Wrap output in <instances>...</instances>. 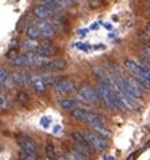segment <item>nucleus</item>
Returning <instances> with one entry per match:
<instances>
[{
	"instance_id": "1",
	"label": "nucleus",
	"mask_w": 150,
	"mask_h": 160,
	"mask_svg": "<svg viewBox=\"0 0 150 160\" xmlns=\"http://www.w3.org/2000/svg\"><path fill=\"white\" fill-rule=\"evenodd\" d=\"M72 117L76 121L85 122L88 125H97V124H103V117L97 113L89 111L85 109H75L72 110Z\"/></svg>"
},
{
	"instance_id": "2",
	"label": "nucleus",
	"mask_w": 150,
	"mask_h": 160,
	"mask_svg": "<svg viewBox=\"0 0 150 160\" xmlns=\"http://www.w3.org/2000/svg\"><path fill=\"white\" fill-rule=\"evenodd\" d=\"M71 138L73 141V144H75L76 149L80 153H83L84 156H87L88 159L92 156V147L88 143L85 134H83V133H80V132H75V133H72Z\"/></svg>"
},
{
	"instance_id": "3",
	"label": "nucleus",
	"mask_w": 150,
	"mask_h": 160,
	"mask_svg": "<svg viewBox=\"0 0 150 160\" xmlns=\"http://www.w3.org/2000/svg\"><path fill=\"white\" fill-rule=\"evenodd\" d=\"M97 92H99V96L103 99V102H104V103H106L110 109H115V107H118L116 101H115L114 90H112V84H111V83L102 82L99 84V87H97Z\"/></svg>"
},
{
	"instance_id": "4",
	"label": "nucleus",
	"mask_w": 150,
	"mask_h": 160,
	"mask_svg": "<svg viewBox=\"0 0 150 160\" xmlns=\"http://www.w3.org/2000/svg\"><path fill=\"white\" fill-rule=\"evenodd\" d=\"M77 95H79L80 101L87 102V103H96V102L99 101V92L89 86L80 87Z\"/></svg>"
},
{
	"instance_id": "5",
	"label": "nucleus",
	"mask_w": 150,
	"mask_h": 160,
	"mask_svg": "<svg viewBox=\"0 0 150 160\" xmlns=\"http://www.w3.org/2000/svg\"><path fill=\"white\" fill-rule=\"evenodd\" d=\"M85 137H87L88 143L91 144L92 148L95 149V151H97V152H103V151L108 147V143L106 141V138L99 136V134H96V133H93V132L87 133Z\"/></svg>"
},
{
	"instance_id": "6",
	"label": "nucleus",
	"mask_w": 150,
	"mask_h": 160,
	"mask_svg": "<svg viewBox=\"0 0 150 160\" xmlns=\"http://www.w3.org/2000/svg\"><path fill=\"white\" fill-rule=\"evenodd\" d=\"M53 88L57 94H66L75 90V82H72L71 79H58L53 84Z\"/></svg>"
},
{
	"instance_id": "7",
	"label": "nucleus",
	"mask_w": 150,
	"mask_h": 160,
	"mask_svg": "<svg viewBox=\"0 0 150 160\" xmlns=\"http://www.w3.org/2000/svg\"><path fill=\"white\" fill-rule=\"evenodd\" d=\"M37 27L41 33V37L49 39V38H53L54 37V29L49 23L48 20H42V19H38L37 20Z\"/></svg>"
},
{
	"instance_id": "8",
	"label": "nucleus",
	"mask_w": 150,
	"mask_h": 160,
	"mask_svg": "<svg viewBox=\"0 0 150 160\" xmlns=\"http://www.w3.org/2000/svg\"><path fill=\"white\" fill-rule=\"evenodd\" d=\"M16 141H18V145H19L20 149H23L26 152L30 153H37V147L35 144L31 141V138H28L27 136H18L16 137Z\"/></svg>"
},
{
	"instance_id": "9",
	"label": "nucleus",
	"mask_w": 150,
	"mask_h": 160,
	"mask_svg": "<svg viewBox=\"0 0 150 160\" xmlns=\"http://www.w3.org/2000/svg\"><path fill=\"white\" fill-rule=\"evenodd\" d=\"M48 22L57 31H62V30H65V27H66V22H65V19H64L59 14H53L48 19Z\"/></svg>"
},
{
	"instance_id": "10",
	"label": "nucleus",
	"mask_w": 150,
	"mask_h": 160,
	"mask_svg": "<svg viewBox=\"0 0 150 160\" xmlns=\"http://www.w3.org/2000/svg\"><path fill=\"white\" fill-rule=\"evenodd\" d=\"M35 53H38V54L42 56V57H50V56L57 53V49H55V46H53L51 43L44 42V43H39V45H38Z\"/></svg>"
},
{
	"instance_id": "11",
	"label": "nucleus",
	"mask_w": 150,
	"mask_h": 160,
	"mask_svg": "<svg viewBox=\"0 0 150 160\" xmlns=\"http://www.w3.org/2000/svg\"><path fill=\"white\" fill-rule=\"evenodd\" d=\"M65 68H66L65 60H53L44 66V71H46V72H59V71H64Z\"/></svg>"
},
{
	"instance_id": "12",
	"label": "nucleus",
	"mask_w": 150,
	"mask_h": 160,
	"mask_svg": "<svg viewBox=\"0 0 150 160\" xmlns=\"http://www.w3.org/2000/svg\"><path fill=\"white\" fill-rule=\"evenodd\" d=\"M32 15L35 16L37 19L48 20L49 18H50L51 15H53V12H51L50 10H48V8L45 7V6L39 4V6H37V7L32 8Z\"/></svg>"
},
{
	"instance_id": "13",
	"label": "nucleus",
	"mask_w": 150,
	"mask_h": 160,
	"mask_svg": "<svg viewBox=\"0 0 150 160\" xmlns=\"http://www.w3.org/2000/svg\"><path fill=\"white\" fill-rule=\"evenodd\" d=\"M30 84H31V87L34 88V91H35V92H39V94H42V92H45V91H46V82L44 80V78H42V76H31Z\"/></svg>"
},
{
	"instance_id": "14",
	"label": "nucleus",
	"mask_w": 150,
	"mask_h": 160,
	"mask_svg": "<svg viewBox=\"0 0 150 160\" xmlns=\"http://www.w3.org/2000/svg\"><path fill=\"white\" fill-rule=\"evenodd\" d=\"M12 80H14L19 87H23V86H26V84L30 83L31 76H27V75H24L23 72H14V73H12Z\"/></svg>"
},
{
	"instance_id": "15",
	"label": "nucleus",
	"mask_w": 150,
	"mask_h": 160,
	"mask_svg": "<svg viewBox=\"0 0 150 160\" xmlns=\"http://www.w3.org/2000/svg\"><path fill=\"white\" fill-rule=\"evenodd\" d=\"M58 106L62 110H75L79 109V102L75 99H62L58 102Z\"/></svg>"
},
{
	"instance_id": "16",
	"label": "nucleus",
	"mask_w": 150,
	"mask_h": 160,
	"mask_svg": "<svg viewBox=\"0 0 150 160\" xmlns=\"http://www.w3.org/2000/svg\"><path fill=\"white\" fill-rule=\"evenodd\" d=\"M89 126H91V129L93 130V133H96V134H99V136L104 137V138H108V137L111 136V132L106 128V126H103V124H97V125H89Z\"/></svg>"
},
{
	"instance_id": "17",
	"label": "nucleus",
	"mask_w": 150,
	"mask_h": 160,
	"mask_svg": "<svg viewBox=\"0 0 150 160\" xmlns=\"http://www.w3.org/2000/svg\"><path fill=\"white\" fill-rule=\"evenodd\" d=\"M26 35H27L28 39H34L35 41L37 38H39V30H38V27H37V24H28L27 29H26Z\"/></svg>"
},
{
	"instance_id": "18",
	"label": "nucleus",
	"mask_w": 150,
	"mask_h": 160,
	"mask_svg": "<svg viewBox=\"0 0 150 160\" xmlns=\"http://www.w3.org/2000/svg\"><path fill=\"white\" fill-rule=\"evenodd\" d=\"M93 72H95L100 79H102V82H106V83H112V80L110 79V75L107 73L106 71L103 69L102 66H95L93 68Z\"/></svg>"
},
{
	"instance_id": "19",
	"label": "nucleus",
	"mask_w": 150,
	"mask_h": 160,
	"mask_svg": "<svg viewBox=\"0 0 150 160\" xmlns=\"http://www.w3.org/2000/svg\"><path fill=\"white\" fill-rule=\"evenodd\" d=\"M45 155H46V160H58V155L55 153V149L51 144H46Z\"/></svg>"
},
{
	"instance_id": "20",
	"label": "nucleus",
	"mask_w": 150,
	"mask_h": 160,
	"mask_svg": "<svg viewBox=\"0 0 150 160\" xmlns=\"http://www.w3.org/2000/svg\"><path fill=\"white\" fill-rule=\"evenodd\" d=\"M18 157L19 160H37L38 156H37V153H30V152H26L23 149H20L18 151Z\"/></svg>"
},
{
	"instance_id": "21",
	"label": "nucleus",
	"mask_w": 150,
	"mask_h": 160,
	"mask_svg": "<svg viewBox=\"0 0 150 160\" xmlns=\"http://www.w3.org/2000/svg\"><path fill=\"white\" fill-rule=\"evenodd\" d=\"M10 79H12V76H10V72L6 68L0 66V84L7 86L8 83H10Z\"/></svg>"
},
{
	"instance_id": "22",
	"label": "nucleus",
	"mask_w": 150,
	"mask_h": 160,
	"mask_svg": "<svg viewBox=\"0 0 150 160\" xmlns=\"http://www.w3.org/2000/svg\"><path fill=\"white\" fill-rule=\"evenodd\" d=\"M66 157L69 160H88V157L84 156L83 153H80L79 151H68Z\"/></svg>"
},
{
	"instance_id": "23",
	"label": "nucleus",
	"mask_w": 150,
	"mask_h": 160,
	"mask_svg": "<svg viewBox=\"0 0 150 160\" xmlns=\"http://www.w3.org/2000/svg\"><path fill=\"white\" fill-rule=\"evenodd\" d=\"M22 48H23L26 52H35L37 48H38V43L34 42V39H28V41H24Z\"/></svg>"
},
{
	"instance_id": "24",
	"label": "nucleus",
	"mask_w": 150,
	"mask_h": 160,
	"mask_svg": "<svg viewBox=\"0 0 150 160\" xmlns=\"http://www.w3.org/2000/svg\"><path fill=\"white\" fill-rule=\"evenodd\" d=\"M28 99H30V96H28V94L24 92V91H19V92L16 94V101H18V103H20V105H26L28 102Z\"/></svg>"
},
{
	"instance_id": "25",
	"label": "nucleus",
	"mask_w": 150,
	"mask_h": 160,
	"mask_svg": "<svg viewBox=\"0 0 150 160\" xmlns=\"http://www.w3.org/2000/svg\"><path fill=\"white\" fill-rule=\"evenodd\" d=\"M59 3V6L62 8H68V7H71V6H75L76 4V0H57Z\"/></svg>"
},
{
	"instance_id": "26",
	"label": "nucleus",
	"mask_w": 150,
	"mask_h": 160,
	"mask_svg": "<svg viewBox=\"0 0 150 160\" xmlns=\"http://www.w3.org/2000/svg\"><path fill=\"white\" fill-rule=\"evenodd\" d=\"M6 57H7V59H10L11 61H12V60H15L16 57H18V50H16V49H10V50L7 52Z\"/></svg>"
},
{
	"instance_id": "27",
	"label": "nucleus",
	"mask_w": 150,
	"mask_h": 160,
	"mask_svg": "<svg viewBox=\"0 0 150 160\" xmlns=\"http://www.w3.org/2000/svg\"><path fill=\"white\" fill-rule=\"evenodd\" d=\"M24 23H26V15H23L19 19V22H18V24H16V30H18V31H22V30H23Z\"/></svg>"
},
{
	"instance_id": "28",
	"label": "nucleus",
	"mask_w": 150,
	"mask_h": 160,
	"mask_svg": "<svg viewBox=\"0 0 150 160\" xmlns=\"http://www.w3.org/2000/svg\"><path fill=\"white\" fill-rule=\"evenodd\" d=\"M88 4H89V7H91V8H99L100 6L103 4V1H102V0H89Z\"/></svg>"
},
{
	"instance_id": "29",
	"label": "nucleus",
	"mask_w": 150,
	"mask_h": 160,
	"mask_svg": "<svg viewBox=\"0 0 150 160\" xmlns=\"http://www.w3.org/2000/svg\"><path fill=\"white\" fill-rule=\"evenodd\" d=\"M50 122H51V118L42 117V119H41V125L44 126V128H49V126H50Z\"/></svg>"
},
{
	"instance_id": "30",
	"label": "nucleus",
	"mask_w": 150,
	"mask_h": 160,
	"mask_svg": "<svg viewBox=\"0 0 150 160\" xmlns=\"http://www.w3.org/2000/svg\"><path fill=\"white\" fill-rule=\"evenodd\" d=\"M76 48H77V49H80V50H84V52H87L88 49H89V46H88L87 43H81V42L76 43Z\"/></svg>"
},
{
	"instance_id": "31",
	"label": "nucleus",
	"mask_w": 150,
	"mask_h": 160,
	"mask_svg": "<svg viewBox=\"0 0 150 160\" xmlns=\"http://www.w3.org/2000/svg\"><path fill=\"white\" fill-rule=\"evenodd\" d=\"M7 107V101H6V98L3 95L0 94V109H6Z\"/></svg>"
},
{
	"instance_id": "32",
	"label": "nucleus",
	"mask_w": 150,
	"mask_h": 160,
	"mask_svg": "<svg viewBox=\"0 0 150 160\" xmlns=\"http://www.w3.org/2000/svg\"><path fill=\"white\" fill-rule=\"evenodd\" d=\"M61 133H62V128L59 125H55L53 128V134H61Z\"/></svg>"
},
{
	"instance_id": "33",
	"label": "nucleus",
	"mask_w": 150,
	"mask_h": 160,
	"mask_svg": "<svg viewBox=\"0 0 150 160\" xmlns=\"http://www.w3.org/2000/svg\"><path fill=\"white\" fill-rule=\"evenodd\" d=\"M142 54L145 56V57H150V46H146L142 49Z\"/></svg>"
},
{
	"instance_id": "34",
	"label": "nucleus",
	"mask_w": 150,
	"mask_h": 160,
	"mask_svg": "<svg viewBox=\"0 0 150 160\" xmlns=\"http://www.w3.org/2000/svg\"><path fill=\"white\" fill-rule=\"evenodd\" d=\"M145 31H146L147 34H150V22H147L146 26H145Z\"/></svg>"
},
{
	"instance_id": "35",
	"label": "nucleus",
	"mask_w": 150,
	"mask_h": 160,
	"mask_svg": "<svg viewBox=\"0 0 150 160\" xmlns=\"http://www.w3.org/2000/svg\"><path fill=\"white\" fill-rule=\"evenodd\" d=\"M85 34H87V30H85V29H84V30H79V35H80V37H84Z\"/></svg>"
},
{
	"instance_id": "36",
	"label": "nucleus",
	"mask_w": 150,
	"mask_h": 160,
	"mask_svg": "<svg viewBox=\"0 0 150 160\" xmlns=\"http://www.w3.org/2000/svg\"><path fill=\"white\" fill-rule=\"evenodd\" d=\"M58 160H69L66 157V155H58Z\"/></svg>"
},
{
	"instance_id": "37",
	"label": "nucleus",
	"mask_w": 150,
	"mask_h": 160,
	"mask_svg": "<svg viewBox=\"0 0 150 160\" xmlns=\"http://www.w3.org/2000/svg\"><path fill=\"white\" fill-rule=\"evenodd\" d=\"M103 160H114V157L112 156H104V159Z\"/></svg>"
},
{
	"instance_id": "38",
	"label": "nucleus",
	"mask_w": 150,
	"mask_h": 160,
	"mask_svg": "<svg viewBox=\"0 0 150 160\" xmlns=\"http://www.w3.org/2000/svg\"><path fill=\"white\" fill-rule=\"evenodd\" d=\"M97 27H99V24H97V23H95V24H92V29H97Z\"/></svg>"
},
{
	"instance_id": "39",
	"label": "nucleus",
	"mask_w": 150,
	"mask_h": 160,
	"mask_svg": "<svg viewBox=\"0 0 150 160\" xmlns=\"http://www.w3.org/2000/svg\"><path fill=\"white\" fill-rule=\"evenodd\" d=\"M145 59H146V63L150 65V57H145Z\"/></svg>"
},
{
	"instance_id": "40",
	"label": "nucleus",
	"mask_w": 150,
	"mask_h": 160,
	"mask_svg": "<svg viewBox=\"0 0 150 160\" xmlns=\"http://www.w3.org/2000/svg\"><path fill=\"white\" fill-rule=\"evenodd\" d=\"M104 26H106V29H108V30H110V29H111V24H108V23H107V24H104Z\"/></svg>"
},
{
	"instance_id": "41",
	"label": "nucleus",
	"mask_w": 150,
	"mask_h": 160,
	"mask_svg": "<svg viewBox=\"0 0 150 160\" xmlns=\"http://www.w3.org/2000/svg\"><path fill=\"white\" fill-rule=\"evenodd\" d=\"M42 1H45V0H39V3H42Z\"/></svg>"
}]
</instances>
